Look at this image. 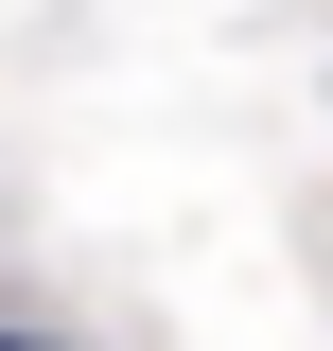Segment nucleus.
<instances>
[{
  "instance_id": "nucleus-1",
  "label": "nucleus",
  "mask_w": 333,
  "mask_h": 351,
  "mask_svg": "<svg viewBox=\"0 0 333 351\" xmlns=\"http://www.w3.org/2000/svg\"><path fill=\"white\" fill-rule=\"evenodd\" d=\"M0 351H53V334H0Z\"/></svg>"
}]
</instances>
